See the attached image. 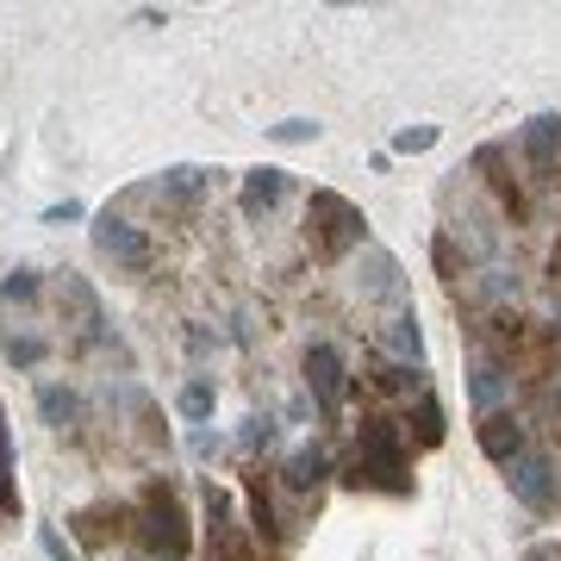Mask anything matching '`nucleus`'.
Returning <instances> with one entry per match:
<instances>
[{"label":"nucleus","mask_w":561,"mask_h":561,"mask_svg":"<svg viewBox=\"0 0 561 561\" xmlns=\"http://www.w3.org/2000/svg\"><path fill=\"white\" fill-rule=\"evenodd\" d=\"M0 350H7L13 368H38V362L50 356V337H38V331H25V324H13V319H0Z\"/></svg>","instance_id":"obj_18"},{"label":"nucleus","mask_w":561,"mask_h":561,"mask_svg":"<svg viewBox=\"0 0 561 561\" xmlns=\"http://www.w3.org/2000/svg\"><path fill=\"white\" fill-rule=\"evenodd\" d=\"M437 138H443L437 125H405L400 138H393V150H400V157H424V150H431Z\"/></svg>","instance_id":"obj_25"},{"label":"nucleus","mask_w":561,"mask_h":561,"mask_svg":"<svg viewBox=\"0 0 561 561\" xmlns=\"http://www.w3.org/2000/svg\"><path fill=\"white\" fill-rule=\"evenodd\" d=\"M243 500H250V537H262V549H268L262 561H280L287 556V524H280L275 486H268V474H262L256 461L243 468Z\"/></svg>","instance_id":"obj_9"},{"label":"nucleus","mask_w":561,"mask_h":561,"mask_svg":"<svg viewBox=\"0 0 561 561\" xmlns=\"http://www.w3.org/2000/svg\"><path fill=\"white\" fill-rule=\"evenodd\" d=\"M38 549H44V556H50V561H81V556H76V542H69V537H57L50 524H44V530H38Z\"/></svg>","instance_id":"obj_28"},{"label":"nucleus","mask_w":561,"mask_h":561,"mask_svg":"<svg viewBox=\"0 0 561 561\" xmlns=\"http://www.w3.org/2000/svg\"><path fill=\"white\" fill-rule=\"evenodd\" d=\"M38 412H44L50 431H76V424H81V400L69 393V387H57V381L38 387Z\"/></svg>","instance_id":"obj_19"},{"label":"nucleus","mask_w":561,"mask_h":561,"mask_svg":"<svg viewBox=\"0 0 561 561\" xmlns=\"http://www.w3.org/2000/svg\"><path fill=\"white\" fill-rule=\"evenodd\" d=\"M62 219H81V201H62V206H44V225H62Z\"/></svg>","instance_id":"obj_29"},{"label":"nucleus","mask_w":561,"mask_h":561,"mask_svg":"<svg viewBox=\"0 0 561 561\" xmlns=\"http://www.w3.org/2000/svg\"><path fill=\"white\" fill-rule=\"evenodd\" d=\"M474 175H481V187L493 194V213H500L505 225H530V187H524L518 175V157H512V144H481L474 150Z\"/></svg>","instance_id":"obj_4"},{"label":"nucleus","mask_w":561,"mask_h":561,"mask_svg":"<svg viewBox=\"0 0 561 561\" xmlns=\"http://www.w3.org/2000/svg\"><path fill=\"white\" fill-rule=\"evenodd\" d=\"M268 443H275V424H268V419H250V424L238 431V449H243V456H256V449H268Z\"/></svg>","instance_id":"obj_27"},{"label":"nucleus","mask_w":561,"mask_h":561,"mask_svg":"<svg viewBox=\"0 0 561 561\" xmlns=\"http://www.w3.org/2000/svg\"><path fill=\"white\" fill-rule=\"evenodd\" d=\"M343 481L350 486H368V493H412V443L393 419H362L356 431V449L343 461Z\"/></svg>","instance_id":"obj_2"},{"label":"nucleus","mask_w":561,"mask_h":561,"mask_svg":"<svg viewBox=\"0 0 561 561\" xmlns=\"http://www.w3.org/2000/svg\"><path fill=\"white\" fill-rule=\"evenodd\" d=\"M194 456H219V431H206L201 424V431H194Z\"/></svg>","instance_id":"obj_31"},{"label":"nucleus","mask_w":561,"mask_h":561,"mask_svg":"<svg viewBox=\"0 0 561 561\" xmlns=\"http://www.w3.org/2000/svg\"><path fill=\"white\" fill-rule=\"evenodd\" d=\"M324 481H331V449H324V443H300V449L287 456V468H280V493L300 500V505L319 500Z\"/></svg>","instance_id":"obj_12"},{"label":"nucleus","mask_w":561,"mask_h":561,"mask_svg":"<svg viewBox=\"0 0 561 561\" xmlns=\"http://www.w3.org/2000/svg\"><path fill=\"white\" fill-rule=\"evenodd\" d=\"M287 187H294L287 169H250V175H243V194H238V213L243 219H268V213L287 201Z\"/></svg>","instance_id":"obj_16"},{"label":"nucleus","mask_w":561,"mask_h":561,"mask_svg":"<svg viewBox=\"0 0 561 561\" xmlns=\"http://www.w3.org/2000/svg\"><path fill=\"white\" fill-rule=\"evenodd\" d=\"M505 486H512V500L524 505V512H537V518H556L561 512V474H556V456L549 449H524L512 468H505Z\"/></svg>","instance_id":"obj_6"},{"label":"nucleus","mask_w":561,"mask_h":561,"mask_svg":"<svg viewBox=\"0 0 561 561\" xmlns=\"http://www.w3.org/2000/svg\"><path fill=\"white\" fill-rule=\"evenodd\" d=\"M187 505H181L175 481L150 474L144 493L131 500V561H187Z\"/></svg>","instance_id":"obj_1"},{"label":"nucleus","mask_w":561,"mask_h":561,"mask_svg":"<svg viewBox=\"0 0 561 561\" xmlns=\"http://www.w3.org/2000/svg\"><path fill=\"white\" fill-rule=\"evenodd\" d=\"M556 431H561V381H556Z\"/></svg>","instance_id":"obj_32"},{"label":"nucleus","mask_w":561,"mask_h":561,"mask_svg":"<svg viewBox=\"0 0 561 561\" xmlns=\"http://www.w3.org/2000/svg\"><path fill=\"white\" fill-rule=\"evenodd\" d=\"M181 419H194V424H206V419H213V405H219V387H213V381H187V387H181Z\"/></svg>","instance_id":"obj_24"},{"label":"nucleus","mask_w":561,"mask_h":561,"mask_svg":"<svg viewBox=\"0 0 561 561\" xmlns=\"http://www.w3.org/2000/svg\"><path fill=\"white\" fill-rule=\"evenodd\" d=\"M481 449H486V461H500V468H512V461L530 449V437H524V419L518 412H493V419H481Z\"/></svg>","instance_id":"obj_17"},{"label":"nucleus","mask_w":561,"mask_h":561,"mask_svg":"<svg viewBox=\"0 0 561 561\" xmlns=\"http://www.w3.org/2000/svg\"><path fill=\"white\" fill-rule=\"evenodd\" d=\"M38 294H44L38 268H13V275L0 280V312H7V319H13V312H32V306H38Z\"/></svg>","instance_id":"obj_20"},{"label":"nucleus","mask_w":561,"mask_h":561,"mask_svg":"<svg viewBox=\"0 0 561 561\" xmlns=\"http://www.w3.org/2000/svg\"><path fill=\"white\" fill-rule=\"evenodd\" d=\"M0 518H20V481H13V437H7V412H0Z\"/></svg>","instance_id":"obj_21"},{"label":"nucleus","mask_w":561,"mask_h":561,"mask_svg":"<svg viewBox=\"0 0 561 561\" xmlns=\"http://www.w3.org/2000/svg\"><path fill=\"white\" fill-rule=\"evenodd\" d=\"M201 512H206V537H201V561H262L250 524H238L231 512V493L206 481L201 486Z\"/></svg>","instance_id":"obj_5"},{"label":"nucleus","mask_w":561,"mask_h":561,"mask_svg":"<svg viewBox=\"0 0 561 561\" xmlns=\"http://www.w3.org/2000/svg\"><path fill=\"white\" fill-rule=\"evenodd\" d=\"M69 524H76V537L88 542V549H113V542L131 537V505H119V500L81 505V512H76Z\"/></svg>","instance_id":"obj_13"},{"label":"nucleus","mask_w":561,"mask_h":561,"mask_svg":"<svg viewBox=\"0 0 561 561\" xmlns=\"http://www.w3.org/2000/svg\"><path fill=\"white\" fill-rule=\"evenodd\" d=\"M368 381L381 387V393H424V368H405V362H381Z\"/></svg>","instance_id":"obj_23"},{"label":"nucleus","mask_w":561,"mask_h":561,"mask_svg":"<svg viewBox=\"0 0 561 561\" xmlns=\"http://www.w3.org/2000/svg\"><path fill=\"white\" fill-rule=\"evenodd\" d=\"M468 405H474V419L512 412V362L474 350V362H468Z\"/></svg>","instance_id":"obj_10"},{"label":"nucleus","mask_w":561,"mask_h":561,"mask_svg":"<svg viewBox=\"0 0 561 561\" xmlns=\"http://www.w3.org/2000/svg\"><path fill=\"white\" fill-rule=\"evenodd\" d=\"M187 350H194V356H206V350H219V331H187Z\"/></svg>","instance_id":"obj_30"},{"label":"nucleus","mask_w":561,"mask_h":561,"mask_svg":"<svg viewBox=\"0 0 561 561\" xmlns=\"http://www.w3.org/2000/svg\"><path fill=\"white\" fill-rule=\"evenodd\" d=\"M94 250H101L106 262H119L125 275H150V268H157V250L144 238V225H131L119 206H101V213H94Z\"/></svg>","instance_id":"obj_7"},{"label":"nucleus","mask_w":561,"mask_h":561,"mask_svg":"<svg viewBox=\"0 0 561 561\" xmlns=\"http://www.w3.org/2000/svg\"><path fill=\"white\" fill-rule=\"evenodd\" d=\"M381 350L393 362H405V368H424V331H419V312H412V306H387Z\"/></svg>","instance_id":"obj_15"},{"label":"nucleus","mask_w":561,"mask_h":561,"mask_svg":"<svg viewBox=\"0 0 561 561\" xmlns=\"http://www.w3.org/2000/svg\"><path fill=\"white\" fill-rule=\"evenodd\" d=\"M518 169L530 175V187H561V119L556 113H537V119L518 125Z\"/></svg>","instance_id":"obj_8"},{"label":"nucleus","mask_w":561,"mask_h":561,"mask_svg":"<svg viewBox=\"0 0 561 561\" xmlns=\"http://www.w3.org/2000/svg\"><path fill=\"white\" fill-rule=\"evenodd\" d=\"M362 238H368L362 206L343 201L337 187H312V201H306V243H312V256L343 262V256H356L362 250Z\"/></svg>","instance_id":"obj_3"},{"label":"nucleus","mask_w":561,"mask_h":561,"mask_svg":"<svg viewBox=\"0 0 561 561\" xmlns=\"http://www.w3.org/2000/svg\"><path fill=\"white\" fill-rule=\"evenodd\" d=\"M412 424H419V431H412V443H419V449H437V443H443V405H437V393H431V387L419 393Z\"/></svg>","instance_id":"obj_22"},{"label":"nucleus","mask_w":561,"mask_h":561,"mask_svg":"<svg viewBox=\"0 0 561 561\" xmlns=\"http://www.w3.org/2000/svg\"><path fill=\"white\" fill-rule=\"evenodd\" d=\"M268 138L275 144H312L319 138V119H280V125H268Z\"/></svg>","instance_id":"obj_26"},{"label":"nucleus","mask_w":561,"mask_h":561,"mask_svg":"<svg viewBox=\"0 0 561 561\" xmlns=\"http://www.w3.org/2000/svg\"><path fill=\"white\" fill-rule=\"evenodd\" d=\"M356 294L362 300H387V306H405V280H400V262L387 250H362L356 262Z\"/></svg>","instance_id":"obj_14"},{"label":"nucleus","mask_w":561,"mask_h":561,"mask_svg":"<svg viewBox=\"0 0 561 561\" xmlns=\"http://www.w3.org/2000/svg\"><path fill=\"white\" fill-rule=\"evenodd\" d=\"M306 387H312V405H319L324 424L343 419V356L331 343H312L306 350Z\"/></svg>","instance_id":"obj_11"}]
</instances>
